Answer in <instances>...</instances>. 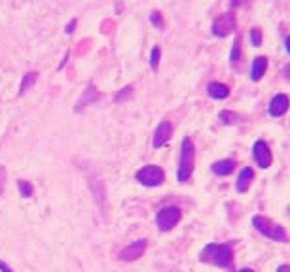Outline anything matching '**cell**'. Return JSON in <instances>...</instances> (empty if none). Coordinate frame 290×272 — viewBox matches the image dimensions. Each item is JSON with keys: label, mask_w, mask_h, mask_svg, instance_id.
<instances>
[{"label": "cell", "mask_w": 290, "mask_h": 272, "mask_svg": "<svg viewBox=\"0 0 290 272\" xmlns=\"http://www.w3.org/2000/svg\"><path fill=\"white\" fill-rule=\"evenodd\" d=\"M199 259L209 265L229 268L233 263V250L229 244H207L199 253Z\"/></svg>", "instance_id": "cell-1"}, {"label": "cell", "mask_w": 290, "mask_h": 272, "mask_svg": "<svg viewBox=\"0 0 290 272\" xmlns=\"http://www.w3.org/2000/svg\"><path fill=\"white\" fill-rule=\"evenodd\" d=\"M194 166H196V147H194L192 140L184 138L182 147H180V163H178V182L180 184H186L192 178Z\"/></svg>", "instance_id": "cell-2"}, {"label": "cell", "mask_w": 290, "mask_h": 272, "mask_svg": "<svg viewBox=\"0 0 290 272\" xmlns=\"http://www.w3.org/2000/svg\"><path fill=\"white\" fill-rule=\"evenodd\" d=\"M252 225H254V229H256L260 234L275 240V242H288L286 231H284L283 227L273 223L271 219L263 218V216H254V218H252Z\"/></svg>", "instance_id": "cell-3"}, {"label": "cell", "mask_w": 290, "mask_h": 272, "mask_svg": "<svg viewBox=\"0 0 290 272\" xmlns=\"http://www.w3.org/2000/svg\"><path fill=\"white\" fill-rule=\"evenodd\" d=\"M135 178L139 184L146 187H157L162 186L163 182H165V172H163L160 166L155 165H146L142 166L141 170H137Z\"/></svg>", "instance_id": "cell-4"}, {"label": "cell", "mask_w": 290, "mask_h": 272, "mask_svg": "<svg viewBox=\"0 0 290 272\" xmlns=\"http://www.w3.org/2000/svg\"><path fill=\"white\" fill-rule=\"evenodd\" d=\"M182 218V214L180 210L176 208V206H165L162 208L157 216H155V221H157V227L162 229V231H171L173 227L178 225V221Z\"/></svg>", "instance_id": "cell-5"}, {"label": "cell", "mask_w": 290, "mask_h": 272, "mask_svg": "<svg viewBox=\"0 0 290 272\" xmlns=\"http://www.w3.org/2000/svg\"><path fill=\"white\" fill-rule=\"evenodd\" d=\"M235 25H237L235 15L231 14V12L218 15L215 19V23H213V34L220 36V38H226V36H229V34L235 31Z\"/></svg>", "instance_id": "cell-6"}, {"label": "cell", "mask_w": 290, "mask_h": 272, "mask_svg": "<svg viewBox=\"0 0 290 272\" xmlns=\"http://www.w3.org/2000/svg\"><path fill=\"white\" fill-rule=\"evenodd\" d=\"M252 155H254V161L260 168H270L271 163H273V155L270 152V146L263 142V140H258L254 147H252Z\"/></svg>", "instance_id": "cell-7"}, {"label": "cell", "mask_w": 290, "mask_h": 272, "mask_svg": "<svg viewBox=\"0 0 290 272\" xmlns=\"http://www.w3.org/2000/svg\"><path fill=\"white\" fill-rule=\"evenodd\" d=\"M146 252V240H137L133 244H129L127 248H123L120 252V259L122 261H137L142 257V253Z\"/></svg>", "instance_id": "cell-8"}, {"label": "cell", "mask_w": 290, "mask_h": 272, "mask_svg": "<svg viewBox=\"0 0 290 272\" xmlns=\"http://www.w3.org/2000/svg\"><path fill=\"white\" fill-rule=\"evenodd\" d=\"M173 136V125L169 123V121H162L157 129H155L154 133V140H152V146L154 147H162L163 144H167L169 140Z\"/></svg>", "instance_id": "cell-9"}, {"label": "cell", "mask_w": 290, "mask_h": 272, "mask_svg": "<svg viewBox=\"0 0 290 272\" xmlns=\"http://www.w3.org/2000/svg\"><path fill=\"white\" fill-rule=\"evenodd\" d=\"M288 106H290V99L286 95H275L270 102V113L273 117H281V115L286 113Z\"/></svg>", "instance_id": "cell-10"}, {"label": "cell", "mask_w": 290, "mask_h": 272, "mask_svg": "<svg viewBox=\"0 0 290 272\" xmlns=\"http://www.w3.org/2000/svg\"><path fill=\"white\" fill-rule=\"evenodd\" d=\"M268 70V59L266 57H256L252 61V68H250V80L260 81L263 78V74Z\"/></svg>", "instance_id": "cell-11"}, {"label": "cell", "mask_w": 290, "mask_h": 272, "mask_svg": "<svg viewBox=\"0 0 290 272\" xmlns=\"http://www.w3.org/2000/svg\"><path fill=\"white\" fill-rule=\"evenodd\" d=\"M101 99V95L95 91L93 85H89L86 91H84V95H82V99L76 102V110L80 112V110H84L86 106H89V104H93V102H97V100Z\"/></svg>", "instance_id": "cell-12"}, {"label": "cell", "mask_w": 290, "mask_h": 272, "mask_svg": "<svg viewBox=\"0 0 290 272\" xmlns=\"http://www.w3.org/2000/svg\"><path fill=\"white\" fill-rule=\"evenodd\" d=\"M252 178H254V170L252 168H243L241 172H239V178H237V191L239 193H245V191H249V187L250 184H252Z\"/></svg>", "instance_id": "cell-13"}, {"label": "cell", "mask_w": 290, "mask_h": 272, "mask_svg": "<svg viewBox=\"0 0 290 272\" xmlns=\"http://www.w3.org/2000/svg\"><path fill=\"white\" fill-rule=\"evenodd\" d=\"M235 168V161L233 159H224V161H216L215 165L210 166V170L216 174V176H229Z\"/></svg>", "instance_id": "cell-14"}, {"label": "cell", "mask_w": 290, "mask_h": 272, "mask_svg": "<svg viewBox=\"0 0 290 272\" xmlns=\"http://www.w3.org/2000/svg\"><path fill=\"white\" fill-rule=\"evenodd\" d=\"M207 93H209V97H213L216 100H224L229 97V87L224 85V83H218V81H213L207 87Z\"/></svg>", "instance_id": "cell-15"}, {"label": "cell", "mask_w": 290, "mask_h": 272, "mask_svg": "<svg viewBox=\"0 0 290 272\" xmlns=\"http://www.w3.org/2000/svg\"><path fill=\"white\" fill-rule=\"evenodd\" d=\"M241 55H243L241 36H235V42H233V47H231V53H229V63H231V67H239V63H241Z\"/></svg>", "instance_id": "cell-16"}, {"label": "cell", "mask_w": 290, "mask_h": 272, "mask_svg": "<svg viewBox=\"0 0 290 272\" xmlns=\"http://www.w3.org/2000/svg\"><path fill=\"white\" fill-rule=\"evenodd\" d=\"M36 78H38V74L36 72H27L23 76V80H21V85H19V95H23L25 91H29L31 87L36 83Z\"/></svg>", "instance_id": "cell-17"}, {"label": "cell", "mask_w": 290, "mask_h": 272, "mask_svg": "<svg viewBox=\"0 0 290 272\" xmlns=\"http://www.w3.org/2000/svg\"><path fill=\"white\" fill-rule=\"evenodd\" d=\"M17 189H19L21 197H25V199L33 197V186L29 184L27 179H19V182H17Z\"/></svg>", "instance_id": "cell-18"}, {"label": "cell", "mask_w": 290, "mask_h": 272, "mask_svg": "<svg viewBox=\"0 0 290 272\" xmlns=\"http://www.w3.org/2000/svg\"><path fill=\"white\" fill-rule=\"evenodd\" d=\"M218 119L222 121L224 125H233V123H237V119H239V115L233 112H228V110H224L220 115H218Z\"/></svg>", "instance_id": "cell-19"}, {"label": "cell", "mask_w": 290, "mask_h": 272, "mask_svg": "<svg viewBox=\"0 0 290 272\" xmlns=\"http://www.w3.org/2000/svg\"><path fill=\"white\" fill-rule=\"evenodd\" d=\"M160 57H162V49L155 46L154 49H152V55H150V67H152V70H157V67H160Z\"/></svg>", "instance_id": "cell-20"}, {"label": "cell", "mask_w": 290, "mask_h": 272, "mask_svg": "<svg viewBox=\"0 0 290 272\" xmlns=\"http://www.w3.org/2000/svg\"><path fill=\"white\" fill-rule=\"evenodd\" d=\"M250 42L254 47H260V44H262V31L258 27L250 28Z\"/></svg>", "instance_id": "cell-21"}, {"label": "cell", "mask_w": 290, "mask_h": 272, "mask_svg": "<svg viewBox=\"0 0 290 272\" xmlns=\"http://www.w3.org/2000/svg\"><path fill=\"white\" fill-rule=\"evenodd\" d=\"M150 21H152V25L154 27H157L160 31H162L163 27H165V21H163V15L160 14V12H152L150 14Z\"/></svg>", "instance_id": "cell-22"}, {"label": "cell", "mask_w": 290, "mask_h": 272, "mask_svg": "<svg viewBox=\"0 0 290 272\" xmlns=\"http://www.w3.org/2000/svg\"><path fill=\"white\" fill-rule=\"evenodd\" d=\"M133 95V85H127V87H123L122 91L120 93L116 95V102H122V100H125V99H129Z\"/></svg>", "instance_id": "cell-23"}, {"label": "cell", "mask_w": 290, "mask_h": 272, "mask_svg": "<svg viewBox=\"0 0 290 272\" xmlns=\"http://www.w3.org/2000/svg\"><path fill=\"white\" fill-rule=\"evenodd\" d=\"M6 168L4 166H0V195L4 193V186H6Z\"/></svg>", "instance_id": "cell-24"}, {"label": "cell", "mask_w": 290, "mask_h": 272, "mask_svg": "<svg viewBox=\"0 0 290 272\" xmlns=\"http://www.w3.org/2000/svg\"><path fill=\"white\" fill-rule=\"evenodd\" d=\"M249 0H229V4H231V8H241L245 6Z\"/></svg>", "instance_id": "cell-25"}, {"label": "cell", "mask_w": 290, "mask_h": 272, "mask_svg": "<svg viewBox=\"0 0 290 272\" xmlns=\"http://www.w3.org/2000/svg\"><path fill=\"white\" fill-rule=\"evenodd\" d=\"M74 27H76V19H72V21H70V23L67 25V27H65V33H67V34H72V33H74Z\"/></svg>", "instance_id": "cell-26"}, {"label": "cell", "mask_w": 290, "mask_h": 272, "mask_svg": "<svg viewBox=\"0 0 290 272\" xmlns=\"http://www.w3.org/2000/svg\"><path fill=\"white\" fill-rule=\"evenodd\" d=\"M0 270H2V272H12V268H10V266L4 263V261H0Z\"/></svg>", "instance_id": "cell-27"}, {"label": "cell", "mask_w": 290, "mask_h": 272, "mask_svg": "<svg viewBox=\"0 0 290 272\" xmlns=\"http://www.w3.org/2000/svg\"><path fill=\"white\" fill-rule=\"evenodd\" d=\"M277 272H290V265H281L277 268Z\"/></svg>", "instance_id": "cell-28"}, {"label": "cell", "mask_w": 290, "mask_h": 272, "mask_svg": "<svg viewBox=\"0 0 290 272\" xmlns=\"http://www.w3.org/2000/svg\"><path fill=\"white\" fill-rule=\"evenodd\" d=\"M284 49H286V53L290 55V36L286 38V40H284Z\"/></svg>", "instance_id": "cell-29"}, {"label": "cell", "mask_w": 290, "mask_h": 272, "mask_svg": "<svg viewBox=\"0 0 290 272\" xmlns=\"http://www.w3.org/2000/svg\"><path fill=\"white\" fill-rule=\"evenodd\" d=\"M284 76H286V80H290V65L284 68Z\"/></svg>", "instance_id": "cell-30"}, {"label": "cell", "mask_w": 290, "mask_h": 272, "mask_svg": "<svg viewBox=\"0 0 290 272\" xmlns=\"http://www.w3.org/2000/svg\"><path fill=\"white\" fill-rule=\"evenodd\" d=\"M239 272H254L252 268H243V270H239Z\"/></svg>", "instance_id": "cell-31"}]
</instances>
